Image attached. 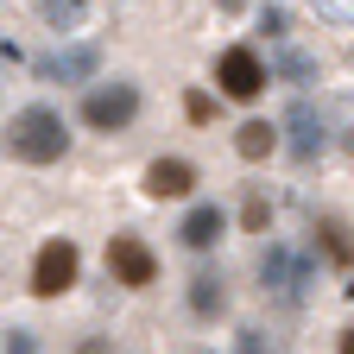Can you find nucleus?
Listing matches in <instances>:
<instances>
[{
	"label": "nucleus",
	"instance_id": "nucleus-1",
	"mask_svg": "<svg viewBox=\"0 0 354 354\" xmlns=\"http://www.w3.org/2000/svg\"><path fill=\"white\" fill-rule=\"evenodd\" d=\"M7 152H13L19 165H57V158L70 152V127H64V114L44 108V102L19 108V114L7 120Z\"/></svg>",
	"mask_w": 354,
	"mask_h": 354
},
{
	"label": "nucleus",
	"instance_id": "nucleus-2",
	"mask_svg": "<svg viewBox=\"0 0 354 354\" xmlns=\"http://www.w3.org/2000/svg\"><path fill=\"white\" fill-rule=\"evenodd\" d=\"M215 82L228 102H259L266 82H272V70H266V57L253 51V44H228V51L215 57Z\"/></svg>",
	"mask_w": 354,
	"mask_h": 354
},
{
	"label": "nucleus",
	"instance_id": "nucleus-3",
	"mask_svg": "<svg viewBox=\"0 0 354 354\" xmlns=\"http://www.w3.org/2000/svg\"><path fill=\"white\" fill-rule=\"evenodd\" d=\"M133 114H140V88L133 82H95L82 102V120L95 133H120V127H133Z\"/></svg>",
	"mask_w": 354,
	"mask_h": 354
},
{
	"label": "nucleus",
	"instance_id": "nucleus-4",
	"mask_svg": "<svg viewBox=\"0 0 354 354\" xmlns=\"http://www.w3.org/2000/svg\"><path fill=\"white\" fill-rule=\"evenodd\" d=\"M76 272H82L76 241H44L38 259H32V297H64L76 285Z\"/></svg>",
	"mask_w": 354,
	"mask_h": 354
},
{
	"label": "nucleus",
	"instance_id": "nucleus-5",
	"mask_svg": "<svg viewBox=\"0 0 354 354\" xmlns=\"http://www.w3.org/2000/svg\"><path fill=\"white\" fill-rule=\"evenodd\" d=\"M108 272H114V285H127V291H146V285H158V253H152L140 234H114V241H108Z\"/></svg>",
	"mask_w": 354,
	"mask_h": 354
},
{
	"label": "nucleus",
	"instance_id": "nucleus-6",
	"mask_svg": "<svg viewBox=\"0 0 354 354\" xmlns=\"http://www.w3.org/2000/svg\"><path fill=\"white\" fill-rule=\"evenodd\" d=\"M190 190H196V165H184V158H152L146 165V196L152 203H177Z\"/></svg>",
	"mask_w": 354,
	"mask_h": 354
},
{
	"label": "nucleus",
	"instance_id": "nucleus-7",
	"mask_svg": "<svg viewBox=\"0 0 354 354\" xmlns=\"http://www.w3.org/2000/svg\"><path fill=\"white\" fill-rule=\"evenodd\" d=\"M259 285H272L279 297H297V285H304V259H297L291 247H266V253H259Z\"/></svg>",
	"mask_w": 354,
	"mask_h": 354
},
{
	"label": "nucleus",
	"instance_id": "nucleus-8",
	"mask_svg": "<svg viewBox=\"0 0 354 354\" xmlns=\"http://www.w3.org/2000/svg\"><path fill=\"white\" fill-rule=\"evenodd\" d=\"M221 234H228V215H221L215 203H196V209L184 215V228H177V241H184L190 253H209Z\"/></svg>",
	"mask_w": 354,
	"mask_h": 354
},
{
	"label": "nucleus",
	"instance_id": "nucleus-9",
	"mask_svg": "<svg viewBox=\"0 0 354 354\" xmlns=\"http://www.w3.org/2000/svg\"><path fill=\"white\" fill-rule=\"evenodd\" d=\"M234 152H241L247 165L272 158V152H279V127H272V120H241V127H234Z\"/></svg>",
	"mask_w": 354,
	"mask_h": 354
},
{
	"label": "nucleus",
	"instance_id": "nucleus-10",
	"mask_svg": "<svg viewBox=\"0 0 354 354\" xmlns=\"http://www.w3.org/2000/svg\"><path fill=\"white\" fill-rule=\"evenodd\" d=\"M95 70H102V51H95V44H70V51L51 57V76L57 82H88Z\"/></svg>",
	"mask_w": 354,
	"mask_h": 354
},
{
	"label": "nucleus",
	"instance_id": "nucleus-11",
	"mask_svg": "<svg viewBox=\"0 0 354 354\" xmlns=\"http://www.w3.org/2000/svg\"><path fill=\"white\" fill-rule=\"evenodd\" d=\"M291 152H297V158H317V152H323V120H317V108H310V102L291 108Z\"/></svg>",
	"mask_w": 354,
	"mask_h": 354
},
{
	"label": "nucleus",
	"instance_id": "nucleus-12",
	"mask_svg": "<svg viewBox=\"0 0 354 354\" xmlns=\"http://www.w3.org/2000/svg\"><path fill=\"white\" fill-rule=\"evenodd\" d=\"M38 19L51 26V32H76L88 19V0H38Z\"/></svg>",
	"mask_w": 354,
	"mask_h": 354
},
{
	"label": "nucleus",
	"instance_id": "nucleus-13",
	"mask_svg": "<svg viewBox=\"0 0 354 354\" xmlns=\"http://www.w3.org/2000/svg\"><path fill=\"white\" fill-rule=\"evenodd\" d=\"M221 304H228L221 279H215V272H196V279H190V310H196V317H215Z\"/></svg>",
	"mask_w": 354,
	"mask_h": 354
},
{
	"label": "nucleus",
	"instance_id": "nucleus-14",
	"mask_svg": "<svg viewBox=\"0 0 354 354\" xmlns=\"http://www.w3.org/2000/svg\"><path fill=\"white\" fill-rule=\"evenodd\" d=\"M184 120H190V127H209V120H215V102L203 95V88H190V95H184Z\"/></svg>",
	"mask_w": 354,
	"mask_h": 354
},
{
	"label": "nucleus",
	"instance_id": "nucleus-15",
	"mask_svg": "<svg viewBox=\"0 0 354 354\" xmlns=\"http://www.w3.org/2000/svg\"><path fill=\"white\" fill-rule=\"evenodd\" d=\"M241 221H247V228H253V234H266V228H272V209H266V196H247V209H241Z\"/></svg>",
	"mask_w": 354,
	"mask_h": 354
},
{
	"label": "nucleus",
	"instance_id": "nucleus-16",
	"mask_svg": "<svg viewBox=\"0 0 354 354\" xmlns=\"http://www.w3.org/2000/svg\"><path fill=\"white\" fill-rule=\"evenodd\" d=\"M323 241H329V253H335V259H354V247L342 241V228H335V221H323Z\"/></svg>",
	"mask_w": 354,
	"mask_h": 354
},
{
	"label": "nucleus",
	"instance_id": "nucleus-17",
	"mask_svg": "<svg viewBox=\"0 0 354 354\" xmlns=\"http://www.w3.org/2000/svg\"><path fill=\"white\" fill-rule=\"evenodd\" d=\"M285 76H310V57L304 51H285Z\"/></svg>",
	"mask_w": 354,
	"mask_h": 354
},
{
	"label": "nucleus",
	"instance_id": "nucleus-18",
	"mask_svg": "<svg viewBox=\"0 0 354 354\" xmlns=\"http://www.w3.org/2000/svg\"><path fill=\"white\" fill-rule=\"evenodd\" d=\"M76 354H114V348H108V342H82Z\"/></svg>",
	"mask_w": 354,
	"mask_h": 354
},
{
	"label": "nucleus",
	"instance_id": "nucleus-19",
	"mask_svg": "<svg viewBox=\"0 0 354 354\" xmlns=\"http://www.w3.org/2000/svg\"><path fill=\"white\" fill-rule=\"evenodd\" d=\"M7 354H32V342H26V335H13V342H7Z\"/></svg>",
	"mask_w": 354,
	"mask_h": 354
},
{
	"label": "nucleus",
	"instance_id": "nucleus-20",
	"mask_svg": "<svg viewBox=\"0 0 354 354\" xmlns=\"http://www.w3.org/2000/svg\"><path fill=\"white\" fill-rule=\"evenodd\" d=\"M241 354H259V335H253V329L241 335Z\"/></svg>",
	"mask_w": 354,
	"mask_h": 354
},
{
	"label": "nucleus",
	"instance_id": "nucleus-21",
	"mask_svg": "<svg viewBox=\"0 0 354 354\" xmlns=\"http://www.w3.org/2000/svg\"><path fill=\"white\" fill-rule=\"evenodd\" d=\"M335 354H354V329H342V342H335Z\"/></svg>",
	"mask_w": 354,
	"mask_h": 354
}]
</instances>
